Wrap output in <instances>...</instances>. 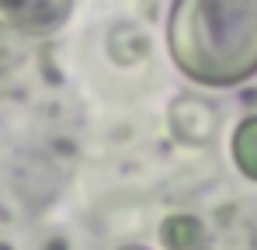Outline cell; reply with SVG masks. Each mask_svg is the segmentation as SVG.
I'll return each mask as SVG.
<instances>
[{"mask_svg": "<svg viewBox=\"0 0 257 250\" xmlns=\"http://www.w3.org/2000/svg\"><path fill=\"white\" fill-rule=\"evenodd\" d=\"M233 160L243 170V177L257 181V115L243 118L233 132Z\"/></svg>", "mask_w": 257, "mask_h": 250, "instance_id": "cell-4", "label": "cell"}, {"mask_svg": "<svg viewBox=\"0 0 257 250\" xmlns=\"http://www.w3.org/2000/svg\"><path fill=\"white\" fill-rule=\"evenodd\" d=\"M73 0H0V14L28 35H45L70 18Z\"/></svg>", "mask_w": 257, "mask_h": 250, "instance_id": "cell-2", "label": "cell"}, {"mask_svg": "<svg viewBox=\"0 0 257 250\" xmlns=\"http://www.w3.org/2000/svg\"><path fill=\"white\" fill-rule=\"evenodd\" d=\"M167 45L188 80L243 83L257 73V0H174Z\"/></svg>", "mask_w": 257, "mask_h": 250, "instance_id": "cell-1", "label": "cell"}, {"mask_svg": "<svg viewBox=\"0 0 257 250\" xmlns=\"http://www.w3.org/2000/svg\"><path fill=\"white\" fill-rule=\"evenodd\" d=\"M160 240L167 250H195V243L202 240V222L195 215H171L160 229Z\"/></svg>", "mask_w": 257, "mask_h": 250, "instance_id": "cell-5", "label": "cell"}, {"mask_svg": "<svg viewBox=\"0 0 257 250\" xmlns=\"http://www.w3.org/2000/svg\"><path fill=\"white\" fill-rule=\"evenodd\" d=\"M171 132L188 146H205L215 136V108L202 97H177L171 104Z\"/></svg>", "mask_w": 257, "mask_h": 250, "instance_id": "cell-3", "label": "cell"}, {"mask_svg": "<svg viewBox=\"0 0 257 250\" xmlns=\"http://www.w3.org/2000/svg\"><path fill=\"white\" fill-rule=\"evenodd\" d=\"M122 250H143V247H122Z\"/></svg>", "mask_w": 257, "mask_h": 250, "instance_id": "cell-6", "label": "cell"}]
</instances>
